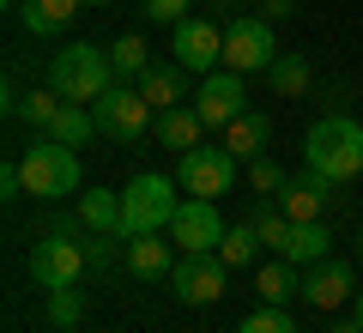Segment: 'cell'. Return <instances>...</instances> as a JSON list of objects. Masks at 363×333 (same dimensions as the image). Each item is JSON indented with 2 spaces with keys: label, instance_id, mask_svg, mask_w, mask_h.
Wrapping results in <instances>:
<instances>
[{
  "label": "cell",
  "instance_id": "1",
  "mask_svg": "<svg viewBox=\"0 0 363 333\" xmlns=\"http://www.w3.org/2000/svg\"><path fill=\"white\" fill-rule=\"evenodd\" d=\"M303 158H309V170H315V176H327V182L363 176V121L321 116L309 133H303Z\"/></svg>",
  "mask_w": 363,
  "mask_h": 333
},
{
  "label": "cell",
  "instance_id": "2",
  "mask_svg": "<svg viewBox=\"0 0 363 333\" xmlns=\"http://www.w3.org/2000/svg\"><path fill=\"white\" fill-rule=\"evenodd\" d=\"M182 182L176 176H157V170H140V176L121 188V243L128 236H152V231H169V218L182 212Z\"/></svg>",
  "mask_w": 363,
  "mask_h": 333
},
{
  "label": "cell",
  "instance_id": "3",
  "mask_svg": "<svg viewBox=\"0 0 363 333\" xmlns=\"http://www.w3.org/2000/svg\"><path fill=\"white\" fill-rule=\"evenodd\" d=\"M49 85L61 91L67 103H97L109 85H116L109 49H97V43H67V49H55V61H49Z\"/></svg>",
  "mask_w": 363,
  "mask_h": 333
},
{
  "label": "cell",
  "instance_id": "4",
  "mask_svg": "<svg viewBox=\"0 0 363 333\" xmlns=\"http://www.w3.org/2000/svg\"><path fill=\"white\" fill-rule=\"evenodd\" d=\"M18 176H25V194H37V200H67V194H79L85 170H79L73 146L37 140V146H25V158H18Z\"/></svg>",
  "mask_w": 363,
  "mask_h": 333
},
{
  "label": "cell",
  "instance_id": "5",
  "mask_svg": "<svg viewBox=\"0 0 363 333\" xmlns=\"http://www.w3.org/2000/svg\"><path fill=\"white\" fill-rule=\"evenodd\" d=\"M91 109H97V128H104L116 146H133V140H145V133L157 128V109L145 103L140 85H109Z\"/></svg>",
  "mask_w": 363,
  "mask_h": 333
},
{
  "label": "cell",
  "instance_id": "6",
  "mask_svg": "<svg viewBox=\"0 0 363 333\" xmlns=\"http://www.w3.org/2000/svg\"><path fill=\"white\" fill-rule=\"evenodd\" d=\"M182 194L188 200H224L236 188V158L224 146H194V152H182V170H176Z\"/></svg>",
  "mask_w": 363,
  "mask_h": 333
},
{
  "label": "cell",
  "instance_id": "7",
  "mask_svg": "<svg viewBox=\"0 0 363 333\" xmlns=\"http://www.w3.org/2000/svg\"><path fill=\"white\" fill-rule=\"evenodd\" d=\"M279 61V37H272V18H230L224 25V67L230 73H267Z\"/></svg>",
  "mask_w": 363,
  "mask_h": 333
},
{
  "label": "cell",
  "instance_id": "8",
  "mask_svg": "<svg viewBox=\"0 0 363 333\" xmlns=\"http://www.w3.org/2000/svg\"><path fill=\"white\" fill-rule=\"evenodd\" d=\"M30 279H37L43 291H73V285L85 279V249L67 236V224L49 231L37 249H30Z\"/></svg>",
  "mask_w": 363,
  "mask_h": 333
},
{
  "label": "cell",
  "instance_id": "9",
  "mask_svg": "<svg viewBox=\"0 0 363 333\" xmlns=\"http://www.w3.org/2000/svg\"><path fill=\"white\" fill-rule=\"evenodd\" d=\"M169 55H176V67H188V73H218L224 67V25H212V18H182V25H169Z\"/></svg>",
  "mask_w": 363,
  "mask_h": 333
},
{
  "label": "cell",
  "instance_id": "10",
  "mask_svg": "<svg viewBox=\"0 0 363 333\" xmlns=\"http://www.w3.org/2000/svg\"><path fill=\"white\" fill-rule=\"evenodd\" d=\"M224 231H230V224L218 218V200H182V212L169 218V243H176L182 255H218Z\"/></svg>",
  "mask_w": 363,
  "mask_h": 333
},
{
  "label": "cell",
  "instance_id": "11",
  "mask_svg": "<svg viewBox=\"0 0 363 333\" xmlns=\"http://www.w3.org/2000/svg\"><path fill=\"white\" fill-rule=\"evenodd\" d=\"M169 291H176L182 303L206 309V303H218V297L230 291V267H224L218 255H182L176 273H169Z\"/></svg>",
  "mask_w": 363,
  "mask_h": 333
},
{
  "label": "cell",
  "instance_id": "12",
  "mask_svg": "<svg viewBox=\"0 0 363 333\" xmlns=\"http://www.w3.org/2000/svg\"><path fill=\"white\" fill-rule=\"evenodd\" d=\"M194 109L206 116V128H230L236 116L248 109V91H242V73H230V67H218V73L200 79L194 91Z\"/></svg>",
  "mask_w": 363,
  "mask_h": 333
},
{
  "label": "cell",
  "instance_id": "13",
  "mask_svg": "<svg viewBox=\"0 0 363 333\" xmlns=\"http://www.w3.org/2000/svg\"><path fill=\"white\" fill-rule=\"evenodd\" d=\"M351 297H357V279H351L345 261L327 255V261H315V267L303 273V303L321 309V315H327V309H339V303H351Z\"/></svg>",
  "mask_w": 363,
  "mask_h": 333
},
{
  "label": "cell",
  "instance_id": "14",
  "mask_svg": "<svg viewBox=\"0 0 363 333\" xmlns=\"http://www.w3.org/2000/svg\"><path fill=\"white\" fill-rule=\"evenodd\" d=\"M333 188L339 182H327V176H291L285 182V194H279V212L291 218V224H309V218H327V206H333Z\"/></svg>",
  "mask_w": 363,
  "mask_h": 333
},
{
  "label": "cell",
  "instance_id": "15",
  "mask_svg": "<svg viewBox=\"0 0 363 333\" xmlns=\"http://www.w3.org/2000/svg\"><path fill=\"white\" fill-rule=\"evenodd\" d=\"M267 146H272V116H267V109H242V116L224 128V152H230L236 164L267 158Z\"/></svg>",
  "mask_w": 363,
  "mask_h": 333
},
{
  "label": "cell",
  "instance_id": "16",
  "mask_svg": "<svg viewBox=\"0 0 363 333\" xmlns=\"http://www.w3.org/2000/svg\"><path fill=\"white\" fill-rule=\"evenodd\" d=\"M128 273L133 279H169L176 273V243H164V231H152V236H128Z\"/></svg>",
  "mask_w": 363,
  "mask_h": 333
},
{
  "label": "cell",
  "instance_id": "17",
  "mask_svg": "<svg viewBox=\"0 0 363 333\" xmlns=\"http://www.w3.org/2000/svg\"><path fill=\"white\" fill-rule=\"evenodd\" d=\"M200 133H206V116H200L194 103H176V109H164V116H157V140H164L176 158H182V152H194Z\"/></svg>",
  "mask_w": 363,
  "mask_h": 333
},
{
  "label": "cell",
  "instance_id": "18",
  "mask_svg": "<svg viewBox=\"0 0 363 333\" xmlns=\"http://www.w3.org/2000/svg\"><path fill=\"white\" fill-rule=\"evenodd\" d=\"M79 224L97 236H121V188H85L79 194Z\"/></svg>",
  "mask_w": 363,
  "mask_h": 333
},
{
  "label": "cell",
  "instance_id": "19",
  "mask_svg": "<svg viewBox=\"0 0 363 333\" xmlns=\"http://www.w3.org/2000/svg\"><path fill=\"white\" fill-rule=\"evenodd\" d=\"M79 6H85V0H18V18H25L30 37H55V31L73 25Z\"/></svg>",
  "mask_w": 363,
  "mask_h": 333
},
{
  "label": "cell",
  "instance_id": "20",
  "mask_svg": "<svg viewBox=\"0 0 363 333\" xmlns=\"http://www.w3.org/2000/svg\"><path fill=\"white\" fill-rule=\"evenodd\" d=\"M309 79H315V67L303 61V55H279V61L267 67V85H272V97H279V103L309 97Z\"/></svg>",
  "mask_w": 363,
  "mask_h": 333
},
{
  "label": "cell",
  "instance_id": "21",
  "mask_svg": "<svg viewBox=\"0 0 363 333\" xmlns=\"http://www.w3.org/2000/svg\"><path fill=\"white\" fill-rule=\"evenodd\" d=\"M140 91H145V103H152L157 116H164V109H176V103L188 97V67H176V61H169V67H152V73L140 79Z\"/></svg>",
  "mask_w": 363,
  "mask_h": 333
},
{
  "label": "cell",
  "instance_id": "22",
  "mask_svg": "<svg viewBox=\"0 0 363 333\" xmlns=\"http://www.w3.org/2000/svg\"><path fill=\"white\" fill-rule=\"evenodd\" d=\"M327 218H309V224H291V236H285V249L279 255L285 261H297V267H315V261H327Z\"/></svg>",
  "mask_w": 363,
  "mask_h": 333
},
{
  "label": "cell",
  "instance_id": "23",
  "mask_svg": "<svg viewBox=\"0 0 363 333\" xmlns=\"http://www.w3.org/2000/svg\"><path fill=\"white\" fill-rule=\"evenodd\" d=\"M255 297H260V303H279V309H285L291 297H303V279L291 273V261H285V255L267 261V267L255 273Z\"/></svg>",
  "mask_w": 363,
  "mask_h": 333
},
{
  "label": "cell",
  "instance_id": "24",
  "mask_svg": "<svg viewBox=\"0 0 363 333\" xmlns=\"http://www.w3.org/2000/svg\"><path fill=\"white\" fill-rule=\"evenodd\" d=\"M109 67H116V79H145L152 73V43L140 37V31H128V37H116L109 43Z\"/></svg>",
  "mask_w": 363,
  "mask_h": 333
},
{
  "label": "cell",
  "instance_id": "25",
  "mask_svg": "<svg viewBox=\"0 0 363 333\" xmlns=\"http://www.w3.org/2000/svg\"><path fill=\"white\" fill-rule=\"evenodd\" d=\"M91 133H104L97 128V109H91V103H61V116H55V128H49V140H61V146H85Z\"/></svg>",
  "mask_w": 363,
  "mask_h": 333
},
{
  "label": "cell",
  "instance_id": "26",
  "mask_svg": "<svg viewBox=\"0 0 363 333\" xmlns=\"http://www.w3.org/2000/svg\"><path fill=\"white\" fill-rule=\"evenodd\" d=\"M260 249H267V243H260L255 218H248V224H230V231H224V243H218V261H224V267L236 273V267H248V261H255Z\"/></svg>",
  "mask_w": 363,
  "mask_h": 333
},
{
  "label": "cell",
  "instance_id": "27",
  "mask_svg": "<svg viewBox=\"0 0 363 333\" xmlns=\"http://www.w3.org/2000/svg\"><path fill=\"white\" fill-rule=\"evenodd\" d=\"M61 103H67L61 91H55V85H43V91H30V97H18L13 109L30 121V128H43V133H49V128H55V116H61Z\"/></svg>",
  "mask_w": 363,
  "mask_h": 333
},
{
  "label": "cell",
  "instance_id": "28",
  "mask_svg": "<svg viewBox=\"0 0 363 333\" xmlns=\"http://www.w3.org/2000/svg\"><path fill=\"white\" fill-rule=\"evenodd\" d=\"M255 231H260V243L279 255L285 249V236H291V218L279 212V200H260V212H255Z\"/></svg>",
  "mask_w": 363,
  "mask_h": 333
},
{
  "label": "cell",
  "instance_id": "29",
  "mask_svg": "<svg viewBox=\"0 0 363 333\" xmlns=\"http://www.w3.org/2000/svg\"><path fill=\"white\" fill-rule=\"evenodd\" d=\"M285 164H272V158H255V164H248V188L260 194V200H279V194H285Z\"/></svg>",
  "mask_w": 363,
  "mask_h": 333
},
{
  "label": "cell",
  "instance_id": "30",
  "mask_svg": "<svg viewBox=\"0 0 363 333\" xmlns=\"http://www.w3.org/2000/svg\"><path fill=\"white\" fill-rule=\"evenodd\" d=\"M236 333H297V321H291L279 303H260L255 315H242V321H236Z\"/></svg>",
  "mask_w": 363,
  "mask_h": 333
},
{
  "label": "cell",
  "instance_id": "31",
  "mask_svg": "<svg viewBox=\"0 0 363 333\" xmlns=\"http://www.w3.org/2000/svg\"><path fill=\"white\" fill-rule=\"evenodd\" d=\"M188 6H194V0H145V18H157V25H182Z\"/></svg>",
  "mask_w": 363,
  "mask_h": 333
},
{
  "label": "cell",
  "instance_id": "32",
  "mask_svg": "<svg viewBox=\"0 0 363 333\" xmlns=\"http://www.w3.org/2000/svg\"><path fill=\"white\" fill-rule=\"evenodd\" d=\"M255 6H260V18H272V25L297 13V0H255Z\"/></svg>",
  "mask_w": 363,
  "mask_h": 333
},
{
  "label": "cell",
  "instance_id": "33",
  "mask_svg": "<svg viewBox=\"0 0 363 333\" xmlns=\"http://www.w3.org/2000/svg\"><path fill=\"white\" fill-rule=\"evenodd\" d=\"M55 297V321H73L79 315V303H73V291H49Z\"/></svg>",
  "mask_w": 363,
  "mask_h": 333
},
{
  "label": "cell",
  "instance_id": "34",
  "mask_svg": "<svg viewBox=\"0 0 363 333\" xmlns=\"http://www.w3.org/2000/svg\"><path fill=\"white\" fill-rule=\"evenodd\" d=\"M327 333H363V321H357V315H351V321H333Z\"/></svg>",
  "mask_w": 363,
  "mask_h": 333
},
{
  "label": "cell",
  "instance_id": "35",
  "mask_svg": "<svg viewBox=\"0 0 363 333\" xmlns=\"http://www.w3.org/2000/svg\"><path fill=\"white\" fill-rule=\"evenodd\" d=\"M351 315H357V321H363V285H357V297H351Z\"/></svg>",
  "mask_w": 363,
  "mask_h": 333
},
{
  "label": "cell",
  "instance_id": "36",
  "mask_svg": "<svg viewBox=\"0 0 363 333\" xmlns=\"http://www.w3.org/2000/svg\"><path fill=\"white\" fill-rule=\"evenodd\" d=\"M85 6H116V0H85Z\"/></svg>",
  "mask_w": 363,
  "mask_h": 333
},
{
  "label": "cell",
  "instance_id": "37",
  "mask_svg": "<svg viewBox=\"0 0 363 333\" xmlns=\"http://www.w3.org/2000/svg\"><path fill=\"white\" fill-rule=\"evenodd\" d=\"M212 6H218V13H224V6H230V0H212Z\"/></svg>",
  "mask_w": 363,
  "mask_h": 333
},
{
  "label": "cell",
  "instance_id": "38",
  "mask_svg": "<svg viewBox=\"0 0 363 333\" xmlns=\"http://www.w3.org/2000/svg\"><path fill=\"white\" fill-rule=\"evenodd\" d=\"M357 255H363V231H357Z\"/></svg>",
  "mask_w": 363,
  "mask_h": 333
}]
</instances>
